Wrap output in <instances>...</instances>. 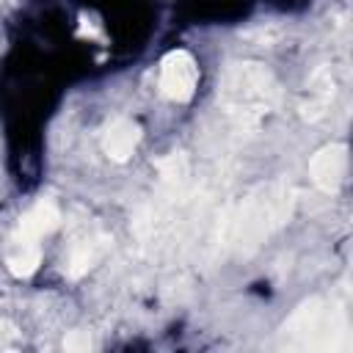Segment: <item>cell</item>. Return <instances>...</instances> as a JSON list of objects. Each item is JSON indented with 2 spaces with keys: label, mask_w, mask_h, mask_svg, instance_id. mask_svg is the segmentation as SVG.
Instances as JSON below:
<instances>
[{
  "label": "cell",
  "mask_w": 353,
  "mask_h": 353,
  "mask_svg": "<svg viewBox=\"0 0 353 353\" xmlns=\"http://www.w3.org/2000/svg\"><path fill=\"white\" fill-rule=\"evenodd\" d=\"M347 174V146L325 143L309 160V176L323 193H336Z\"/></svg>",
  "instance_id": "cell-5"
},
{
  "label": "cell",
  "mask_w": 353,
  "mask_h": 353,
  "mask_svg": "<svg viewBox=\"0 0 353 353\" xmlns=\"http://www.w3.org/2000/svg\"><path fill=\"white\" fill-rule=\"evenodd\" d=\"M138 141H141V127L124 116L113 119L102 132V149L113 163H127L138 149Z\"/></svg>",
  "instance_id": "cell-7"
},
{
  "label": "cell",
  "mask_w": 353,
  "mask_h": 353,
  "mask_svg": "<svg viewBox=\"0 0 353 353\" xmlns=\"http://www.w3.org/2000/svg\"><path fill=\"white\" fill-rule=\"evenodd\" d=\"M11 334H14V325L8 320H0V339L3 336H11Z\"/></svg>",
  "instance_id": "cell-12"
},
{
  "label": "cell",
  "mask_w": 353,
  "mask_h": 353,
  "mask_svg": "<svg viewBox=\"0 0 353 353\" xmlns=\"http://www.w3.org/2000/svg\"><path fill=\"white\" fill-rule=\"evenodd\" d=\"M108 251V237H85L80 243L72 245L69 256H66V265H63V273L69 279H80L85 276Z\"/></svg>",
  "instance_id": "cell-9"
},
{
  "label": "cell",
  "mask_w": 353,
  "mask_h": 353,
  "mask_svg": "<svg viewBox=\"0 0 353 353\" xmlns=\"http://www.w3.org/2000/svg\"><path fill=\"white\" fill-rule=\"evenodd\" d=\"M39 262H41V248H39V243H14V240H11V248H8V254H6V265H8L11 276L25 279V276L36 273Z\"/></svg>",
  "instance_id": "cell-10"
},
{
  "label": "cell",
  "mask_w": 353,
  "mask_h": 353,
  "mask_svg": "<svg viewBox=\"0 0 353 353\" xmlns=\"http://www.w3.org/2000/svg\"><path fill=\"white\" fill-rule=\"evenodd\" d=\"M160 94L171 102H188L199 85V63L188 50H171L160 61Z\"/></svg>",
  "instance_id": "cell-4"
},
{
  "label": "cell",
  "mask_w": 353,
  "mask_h": 353,
  "mask_svg": "<svg viewBox=\"0 0 353 353\" xmlns=\"http://www.w3.org/2000/svg\"><path fill=\"white\" fill-rule=\"evenodd\" d=\"M279 342L287 350H350L347 312L331 298H309L287 317V323L279 331Z\"/></svg>",
  "instance_id": "cell-2"
},
{
  "label": "cell",
  "mask_w": 353,
  "mask_h": 353,
  "mask_svg": "<svg viewBox=\"0 0 353 353\" xmlns=\"http://www.w3.org/2000/svg\"><path fill=\"white\" fill-rule=\"evenodd\" d=\"M221 108L243 127L265 121L279 105V83L268 66L256 61H240L226 66L218 83Z\"/></svg>",
  "instance_id": "cell-3"
},
{
  "label": "cell",
  "mask_w": 353,
  "mask_h": 353,
  "mask_svg": "<svg viewBox=\"0 0 353 353\" xmlns=\"http://www.w3.org/2000/svg\"><path fill=\"white\" fill-rule=\"evenodd\" d=\"M295 207V190L287 182H268L254 188L226 218L221 240L237 256L254 254L273 232H279Z\"/></svg>",
  "instance_id": "cell-1"
},
{
  "label": "cell",
  "mask_w": 353,
  "mask_h": 353,
  "mask_svg": "<svg viewBox=\"0 0 353 353\" xmlns=\"http://www.w3.org/2000/svg\"><path fill=\"white\" fill-rule=\"evenodd\" d=\"M331 99H334V77H331L328 69H317L306 83V97L301 102V116L309 119V121L323 119Z\"/></svg>",
  "instance_id": "cell-8"
},
{
  "label": "cell",
  "mask_w": 353,
  "mask_h": 353,
  "mask_svg": "<svg viewBox=\"0 0 353 353\" xmlns=\"http://www.w3.org/2000/svg\"><path fill=\"white\" fill-rule=\"evenodd\" d=\"M91 336H88V331H69L66 336H63V347L66 350H72V353H83V350H91Z\"/></svg>",
  "instance_id": "cell-11"
},
{
  "label": "cell",
  "mask_w": 353,
  "mask_h": 353,
  "mask_svg": "<svg viewBox=\"0 0 353 353\" xmlns=\"http://www.w3.org/2000/svg\"><path fill=\"white\" fill-rule=\"evenodd\" d=\"M61 221L58 207L50 199H39L28 212L19 215L17 232H14V243H39L41 237H47Z\"/></svg>",
  "instance_id": "cell-6"
}]
</instances>
